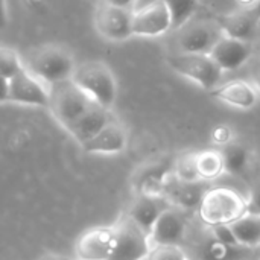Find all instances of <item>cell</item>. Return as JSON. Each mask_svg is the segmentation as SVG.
<instances>
[{"mask_svg":"<svg viewBox=\"0 0 260 260\" xmlns=\"http://www.w3.org/2000/svg\"><path fill=\"white\" fill-rule=\"evenodd\" d=\"M81 146L87 154H120L128 146V131L117 119H114Z\"/></svg>","mask_w":260,"mask_h":260,"instance_id":"9a60e30c","label":"cell"},{"mask_svg":"<svg viewBox=\"0 0 260 260\" xmlns=\"http://www.w3.org/2000/svg\"><path fill=\"white\" fill-rule=\"evenodd\" d=\"M233 136H235L233 129H232L229 125H225V123L216 125V126L212 129V134H210L212 142H213L216 146H221V148H224L225 145L232 143V142H233Z\"/></svg>","mask_w":260,"mask_h":260,"instance_id":"4316f807","label":"cell"},{"mask_svg":"<svg viewBox=\"0 0 260 260\" xmlns=\"http://www.w3.org/2000/svg\"><path fill=\"white\" fill-rule=\"evenodd\" d=\"M257 44H259V46H260V37H259V43H257Z\"/></svg>","mask_w":260,"mask_h":260,"instance_id":"8d00e7d4","label":"cell"},{"mask_svg":"<svg viewBox=\"0 0 260 260\" xmlns=\"http://www.w3.org/2000/svg\"><path fill=\"white\" fill-rule=\"evenodd\" d=\"M72 81L98 105L113 110L117 99V81L104 61L76 64Z\"/></svg>","mask_w":260,"mask_h":260,"instance_id":"7a4b0ae2","label":"cell"},{"mask_svg":"<svg viewBox=\"0 0 260 260\" xmlns=\"http://www.w3.org/2000/svg\"><path fill=\"white\" fill-rule=\"evenodd\" d=\"M251 11H253V12L256 14V17H257V18L260 20V0H257V3H256V5H254L253 8H251Z\"/></svg>","mask_w":260,"mask_h":260,"instance_id":"e575fe53","label":"cell"},{"mask_svg":"<svg viewBox=\"0 0 260 260\" xmlns=\"http://www.w3.org/2000/svg\"><path fill=\"white\" fill-rule=\"evenodd\" d=\"M169 30H172V20L163 0H152L133 9V37L155 38Z\"/></svg>","mask_w":260,"mask_h":260,"instance_id":"ba28073f","label":"cell"},{"mask_svg":"<svg viewBox=\"0 0 260 260\" xmlns=\"http://www.w3.org/2000/svg\"><path fill=\"white\" fill-rule=\"evenodd\" d=\"M238 5H239V8H242V9H251L256 3H257V0H235Z\"/></svg>","mask_w":260,"mask_h":260,"instance_id":"1f68e13d","label":"cell"},{"mask_svg":"<svg viewBox=\"0 0 260 260\" xmlns=\"http://www.w3.org/2000/svg\"><path fill=\"white\" fill-rule=\"evenodd\" d=\"M102 3L111 5V6H119V8H129L133 9L137 3V0H102Z\"/></svg>","mask_w":260,"mask_h":260,"instance_id":"4dcf8cb0","label":"cell"},{"mask_svg":"<svg viewBox=\"0 0 260 260\" xmlns=\"http://www.w3.org/2000/svg\"><path fill=\"white\" fill-rule=\"evenodd\" d=\"M38 260H64V257L62 256H58L55 253H47V254L41 256Z\"/></svg>","mask_w":260,"mask_h":260,"instance_id":"836d02e7","label":"cell"},{"mask_svg":"<svg viewBox=\"0 0 260 260\" xmlns=\"http://www.w3.org/2000/svg\"><path fill=\"white\" fill-rule=\"evenodd\" d=\"M224 35L218 20H189L175 30L177 52L210 53L218 40Z\"/></svg>","mask_w":260,"mask_h":260,"instance_id":"52a82bcc","label":"cell"},{"mask_svg":"<svg viewBox=\"0 0 260 260\" xmlns=\"http://www.w3.org/2000/svg\"><path fill=\"white\" fill-rule=\"evenodd\" d=\"M113 248V227H96L78 238L75 244V254L76 260H108Z\"/></svg>","mask_w":260,"mask_h":260,"instance_id":"4fadbf2b","label":"cell"},{"mask_svg":"<svg viewBox=\"0 0 260 260\" xmlns=\"http://www.w3.org/2000/svg\"><path fill=\"white\" fill-rule=\"evenodd\" d=\"M9 15H8V3L6 0H0V29H5L8 26Z\"/></svg>","mask_w":260,"mask_h":260,"instance_id":"f546056e","label":"cell"},{"mask_svg":"<svg viewBox=\"0 0 260 260\" xmlns=\"http://www.w3.org/2000/svg\"><path fill=\"white\" fill-rule=\"evenodd\" d=\"M218 21L222 27L224 35L238 40H245V41H250L254 37L260 24V20L251 9H242V8L224 15Z\"/></svg>","mask_w":260,"mask_h":260,"instance_id":"ac0fdd59","label":"cell"},{"mask_svg":"<svg viewBox=\"0 0 260 260\" xmlns=\"http://www.w3.org/2000/svg\"><path fill=\"white\" fill-rule=\"evenodd\" d=\"M253 84L256 85V88L259 90L260 93V64L254 69V72H253Z\"/></svg>","mask_w":260,"mask_h":260,"instance_id":"d6a6232c","label":"cell"},{"mask_svg":"<svg viewBox=\"0 0 260 260\" xmlns=\"http://www.w3.org/2000/svg\"><path fill=\"white\" fill-rule=\"evenodd\" d=\"M197 169L203 181H213L225 174L222 154L218 149L197 152Z\"/></svg>","mask_w":260,"mask_h":260,"instance_id":"44dd1931","label":"cell"},{"mask_svg":"<svg viewBox=\"0 0 260 260\" xmlns=\"http://www.w3.org/2000/svg\"><path fill=\"white\" fill-rule=\"evenodd\" d=\"M94 27L108 41H126L133 37V9L101 2L94 12Z\"/></svg>","mask_w":260,"mask_h":260,"instance_id":"9c48e42d","label":"cell"},{"mask_svg":"<svg viewBox=\"0 0 260 260\" xmlns=\"http://www.w3.org/2000/svg\"><path fill=\"white\" fill-rule=\"evenodd\" d=\"M50 98V87L34 76L26 69L9 79V102L47 108Z\"/></svg>","mask_w":260,"mask_h":260,"instance_id":"30bf717a","label":"cell"},{"mask_svg":"<svg viewBox=\"0 0 260 260\" xmlns=\"http://www.w3.org/2000/svg\"><path fill=\"white\" fill-rule=\"evenodd\" d=\"M171 172L181 183L193 184V183L203 181L197 169V152H186L177 157V160L172 165Z\"/></svg>","mask_w":260,"mask_h":260,"instance_id":"7402d4cb","label":"cell"},{"mask_svg":"<svg viewBox=\"0 0 260 260\" xmlns=\"http://www.w3.org/2000/svg\"><path fill=\"white\" fill-rule=\"evenodd\" d=\"M21 70H24L21 55L11 47L0 46V75L6 79H11Z\"/></svg>","mask_w":260,"mask_h":260,"instance_id":"cb8c5ba5","label":"cell"},{"mask_svg":"<svg viewBox=\"0 0 260 260\" xmlns=\"http://www.w3.org/2000/svg\"><path fill=\"white\" fill-rule=\"evenodd\" d=\"M253 53H254V44L251 41L222 35L209 55L225 73L241 69L253 56Z\"/></svg>","mask_w":260,"mask_h":260,"instance_id":"7c38bea8","label":"cell"},{"mask_svg":"<svg viewBox=\"0 0 260 260\" xmlns=\"http://www.w3.org/2000/svg\"><path fill=\"white\" fill-rule=\"evenodd\" d=\"M113 227L114 248L108 260H145L149 250L151 241L126 213H123Z\"/></svg>","mask_w":260,"mask_h":260,"instance_id":"8992f818","label":"cell"},{"mask_svg":"<svg viewBox=\"0 0 260 260\" xmlns=\"http://www.w3.org/2000/svg\"><path fill=\"white\" fill-rule=\"evenodd\" d=\"M259 260H260V259H259Z\"/></svg>","mask_w":260,"mask_h":260,"instance_id":"74e56055","label":"cell"},{"mask_svg":"<svg viewBox=\"0 0 260 260\" xmlns=\"http://www.w3.org/2000/svg\"><path fill=\"white\" fill-rule=\"evenodd\" d=\"M247 212L260 213V181H257L250 190V195L247 198Z\"/></svg>","mask_w":260,"mask_h":260,"instance_id":"83f0119b","label":"cell"},{"mask_svg":"<svg viewBox=\"0 0 260 260\" xmlns=\"http://www.w3.org/2000/svg\"><path fill=\"white\" fill-rule=\"evenodd\" d=\"M21 58L24 69L49 87L72 79L76 69L73 53L62 44H41L27 50Z\"/></svg>","mask_w":260,"mask_h":260,"instance_id":"6da1fadb","label":"cell"},{"mask_svg":"<svg viewBox=\"0 0 260 260\" xmlns=\"http://www.w3.org/2000/svg\"><path fill=\"white\" fill-rule=\"evenodd\" d=\"M163 2L166 3L171 14L172 30H177L189 20H192L200 6V0H163Z\"/></svg>","mask_w":260,"mask_h":260,"instance_id":"603a6c76","label":"cell"},{"mask_svg":"<svg viewBox=\"0 0 260 260\" xmlns=\"http://www.w3.org/2000/svg\"><path fill=\"white\" fill-rule=\"evenodd\" d=\"M145 260H190L180 245H152Z\"/></svg>","mask_w":260,"mask_h":260,"instance_id":"d4e9b609","label":"cell"},{"mask_svg":"<svg viewBox=\"0 0 260 260\" xmlns=\"http://www.w3.org/2000/svg\"><path fill=\"white\" fill-rule=\"evenodd\" d=\"M244 213H247V198L230 187H213L206 190L198 206V215L209 227L232 224Z\"/></svg>","mask_w":260,"mask_h":260,"instance_id":"3957f363","label":"cell"},{"mask_svg":"<svg viewBox=\"0 0 260 260\" xmlns=\"http://www.w3.org/2000/svg\"><path fill=\"white\" fill-rule=\"evenodd\" d=\"M116 117L113 114V110L104 108L98 104H93L69 129L67 133L79 143L84 145L91 137H94L102 128H105L110 122H113Z\"/></svg>","mask_w":260,"mask_h":260,"instance_id":"2e32d148","label":"cell"},{"mask_svg":"<svg viewBox=\"0 0 260 260\" xmlns=\"http://www.w3.org/2000/svg\"><path fill=\"white\" fill-rule=\"evenodd\" d=\"M169 206L171 204L165 198H154L139 193V197L131 203L126 215L149 236L155 221L158 219L161 212Z\"/></svg>","mask_w":260,"mask_h":260,"instance_id":"e0dca14e","label":"cell"},{"mask_svg":"<svg viewBox=\"0 0 260 260\" xmlns=\"http://www.w3.org/2000/svg\"><path fill=\"white\" fill-rule=\"evenodd\" d=\"M222 154V160H224V169L225 174L230 175H242L251 163V152L248 151V148H245L241 143L232 142L229 145H225L221 149Z\"/></svg>","mask_w":260,"mask_h":260,"instance_id":"ffe728a7","label":"cell"},{"mask_svg":"<svg viewBox=\"0 0 260 260\" xmlns=\"http://www.w3.org/2000/svg\"><path fill=\"white\" fill-rule=\"evenodd\" d=\"M189 235V224L177 207H166L155 221L149 241L151 245H180L183 247Z\"/></svg>","mask_w":260,"mask_h":260,"instance_id":"8fae6325","label":"cell"},{"mask_svg":"<svg viewBox=\"0 0 260 260\" xmlns=\"http://www.w3.org/2000/svg\"><path fill=\"white\" fill-rule=\"evenodd\" d=\"M229 225L239 247L260 248V213L247 212Z\"/></svg>","mask_w":260,"mask_h":260,"instance_id":"d6986e66","label":"cell"},{"mask_svg":"<svg viewBox=\"0 0 260 260\" xmlns=\"http://www.w3.org/2000/svg\"><path fill=\"white\" fill-rule=\"evenodd\" d=\"M64 260H76V259H70V257H64Z\"/></svg>","mask_w":260,"mask_h":260,"instance_id":"d590c367","label":"cell"},{"mask_svg":"<svg viewBox=\"0 0 260 260\" xmlns=\"http://www.w3.org/2000/svg\"><path fill=\"white\" fill-rule=\"evenodd\" d=\"M94 102L72 81L50 85L49 111L67 131Z\"/></svg>","mask_w":260,"mask_h":260,"instance_id":"5b68a950","label":"cell"},{"mask_svg":"<svg viewBox=\"0 0 260 260\" xmlns=\"http://www.w3.org/2000/svg\"><path fill=\"white\" fill-rule=\"evenodd\" d=\"M215 99L236 110H251L259 102V90L245 79H232L212 90Z\"/></svg>","mask_w":260,"mask_h":260,"instance_id":"5bb4252c","label":"cell"},{"mask_svg":"<svg viewBox=\"0 0 260 260\" xmlns=\"http://www.w3.org/2000/svg\"><path fill=\"white\" fill-rule=\"evenodd\" d=\"M210 235L215 241H218L222 245L227 247H236L238 242L235 239V235L230 229L229 224H219V225H212L210 227ZM239 247V245H238Z\"/></svg>","mask_w":260,"mask_h":260,"instance_id":"484cf974","label":"cell"},{"mask_svg":"<svg viewBox=\"0 0 260 260\" xmlns=\"http://www.w3.org/2000/svg\"><path fill=\"white\" fill-rule=\"evenodd\" d=\"M9 102V79L0 75V104Z\"/></svg>","mask_w":260,"mask_h":260,"instance_id":"f1b7e54d","label":"cell"},{"mask_svg":"<svg viewBox=\"0 0 260 260\" xmlns=\"http://www.w3.org/2000/svg\"><path fill=\"white\" fill-rule=\"evenodd\" d=\"M166 62L175 73L207 91L216 88L221 84L224 75V72L209 53L175 52L166 58Z\"/></svg>","mask_w":260,"mask_h":260,"instance_id":"277c9868","label":"cell"}]
</instances>
